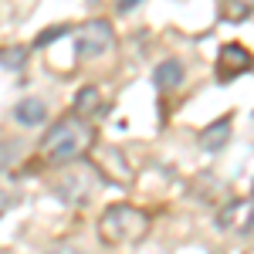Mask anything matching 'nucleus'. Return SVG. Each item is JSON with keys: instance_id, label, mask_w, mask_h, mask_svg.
I'll return each mask as SVG.
<instances>
[{"instance_id": "nucleus-1", "label": "nucleus", "mask_w": 254, "mask_h": 254, "mask_svg": "<svg viewBox=\"0 0 254 254\" xmlns=\"http://www.w3.org/2000/svg\"><path fill=\"white\" fill-rule=\"evenodd\" d=\"M92 146H95V129L85 119L68 116L44 136L41 153H44L48 163H71V159H81Z\"/></svg>"}, {"instance_id": "nucleus-2", "label": "nucleus", "mask_w": 254, "mask_h": 254, "mask_svg": "<svg viewBox=\"0 0 254 254\" xmlns=\"http://www.w3.org/2000/svg\"><path fill=\"white\" fill-rule=\"evenodd\" d=\"M146 231H149V214L132 203H112L98 217V237L105 244H129L146 237Z\"/></svg>"}, {"instance_id": "nucleus-3", "label": "nucleus", "mask_w": 254, "mask_h": 254, "mask_svg": "<svg viewBox=\"0 0 254 254\" xmlns=\"http://www.w3.org/2000/svg\"><path fill=\"white\" fill-rule=\"evenodd\" d=\"M75 44H78L81 58H102V55H109L116 48V31H112L109 20L95 17V20H88V24H81Z\"/></svg>"}, {"instance_id": "nucleus-4", "label": "nucleus", "mask_w": 254, "mask_h": 254, "mask_svg": "<svg viewBox=\"0 0 254 254\" xmlns=\"http://www.w3.org/2000/svg\"><path fill=\"white\" fill-rule=\"evenodd\" d=\"M251 64H254V58L248 55V48H241V44H224L220 55H217V75L224 81H231V78H237V75H244Z\"/></svg>"}, {"instance_id": "nucleus-5", "label": "nucleus", "mask_w": 254, "mask_h": 254, "mask_svg": "<svg viewBox=\"0 0 254 254\" xmlns=\"http://www.w3.org/2000/svg\"><path fill=\"white\" fill-rule=\"evenodd\" d=\"M92 180H95L92 173H78V170H75V173H68L58 183V193H68V190L75 187V193H71V200H68V203H81V200H88V196H92V187H95Z\"/></svg>"}, {"instance_id": "nucleus-6", "label": "nucleus", "mask_w": 254, "mask_h": 254, "mask_svg": "<svg viewBox=\"0 0 254 254\" xmlns=\"http://www.w3.org/2000/svg\"><path fill=\"white\" fill-rule=\"evenodd\" d=\"M98 112H102V92H98L95 85L78 88V95H75V116L88 122V119L98 116Z\"/></svg>"}, {"instance_id": "nucleus-7", "label": "nucleus", "mask_w": 254, "mask_h": 254, "mask_svg": "<svg viewBox=\"0 0 254 254\" xmlns=\"http://www.w3.org/2000/svg\"><path fill=\"white\" fill-rule=\"evenodd\" d=\"M227 139H231V116H224V119H217L214 126H207V129L200 132V146H203L207 153H214Z\"/></svg>"}, {"instance_id": "nucleus-8", "label": "nucleus", "mask_w": 254, "mask_h": 254, "mask_svg": "<svg viewBox=\"0 0 254 254\" xmlns=\"http://www.w3.org/2000/svg\"><path fill=\"white\" fill-rule=\"evenodd\" d=\"M14 119H17L20 126H41L48 119V109H44V102H38V98H24V102L14 105Z\"/></svg>"}, {"instance_id": "nucleus-9", "label": "nucleus", "mask_w": 254, "mask_h": 254, "mask_svg": "<svg viewBox=\"0 0 254 254\" xmlns=\"http://www.w3.org/2000/svg\"><path fill=\"white\" fill-rule=\"evenodd\" d=\"M156 85L163 88V92H170V88H176V85H183V64L176 58H166L156 64Z\"/></svg>"}, {"instance_id": "nucleus-10", "label": "nucleus", "mask_w": 254, "mask_h": 254, "mask_svg": "<svg viewBox=\"0 0 254 254\" xmlns=\"http://www.w3.org/2000/svg\"><path fill=\"white\" fill-rule=\"evenodd\" d=\"M220 10H224V17L227 20H244L248 14L254 10V0H220Z\"/></svg>"}, {"instance_id": "nucleus-11", "label": "nucleus", "mask_w": 254, "mask_h": 254, "mask_svg": "<svg viewBox=\"0 0 254 254\" xmlns=\"http://www.w3.org/2000/svg\"><path fill=\"white\" fill-rule=\"evenodd\" d=\"M27 61V48H7V51H0V64H7V68H20Z\"/></svg>"}, {"instance_id": "nucleus-12", "label": "nucleus", "mask_w": 254, "mask_h": 254, "mask_svg": "<svg viewBox=\"0 0 254 254\" xmlns=\"http://www.w3.org/2000/svg\"><path fill=\"white\" fill-rule=\"evenodd\" d=\"M68 34V24H55V27H48V31H41L38 41H34V48H44V44H51V41H58Z\"/></svg>"}, {"instance_id": "nucleus-13", "label": "nucleus", "mask_w": 254, "mask_h": 254, "mask_svg": "<svg viewBox=\"0 0 254 254\" xmlns=\"http://www.w3.org/2000/svg\"><path fill=\"white\" fill-rule=\"evenodd\" d=\"M44 254H78V248H71V244H55V248H48Z\"/></svg>"}, {"instance_id": "nucleus-14", "label": "nucleus", "mask_w": 254, "mask_h": 254, "mask_svg": "<svg viewBox=\"0 0 254 254\" xmlns=\"http://www.w3.org/2000/svg\"><path fill=\"white\" fill-rule=\"evenodd\" d=\"M10 203H14V196L7 193V190H0V217L7 214V207H10Z\"/></svg>"}, {"instance_id": "nucleus-15", "label": "nucleus", "mask_w": 254, "mask_h": 254, "mask_svg": "<svg viewBox=\"0 0 254 254\" xmlns=\"http://www.w3.org/2000/svg\"><path fill=\"white\" fill-rule=\"evenodd\" d=\"M116 3H119V10H129V7H136L139 0H116Z\"/></svg>"}]
</instances>
